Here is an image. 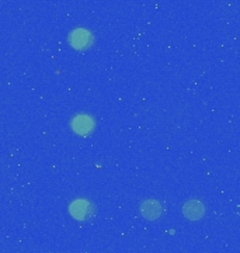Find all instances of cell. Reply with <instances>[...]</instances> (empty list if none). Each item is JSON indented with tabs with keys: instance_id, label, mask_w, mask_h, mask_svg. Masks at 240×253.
<instances>
[{
	"instance_id": "4",
	"label": "cell",
	"mask_w": 240,
	"mask_h": 253,
	"mask_svg": "<svg viewBox=\"0 0 240 253\" xmlns=\"http://www.w3.org/2000/svg\"><path fill=\"white\" fill-rule=\"evenodd\" d=\"M205 208L202 206L201 201H197V200H191V201H187L183 207V214L184 217L191 219V221H197L200 218L204 217Z\"/></svg>"
},
{
	"instance_id": "2",
	"label": "cell",
	"mask_w": 240,
	"mask_h": 253,
	"mask_svg": "<svg viewBox=\"0 0 240 253\" xmlns=\"http://www.w3.org/2000/svg\"><path fill=\"white\" fill-rule=\"evenodd\" d=\"M69 42L76 49H86L93 44V34L86 28H76L69 36Z\"/></svg>"
},
{
	"instance_id": "5",
	"label": "cell",
	"mask_w": 240,
	"mask_h": 253,
	"mask_svg": "<svg viewBox=\"0 0 240 253\" xmlns=\"http://www.w3.org/2000/svg\"><path fill=\"white\" fill-rule=\"evenodd\" d=\"M141 212H142V215L146 219L155 221V219H158L161 215L163 208L160 206V203L149 200V201H143V204L141 206Z\"/></svg>"
},
{
	"instance_id": "3",
	"label": "cell",
	"mask_w": 240,
	"mask_h": 253,
	"mask_svg": "<svg viewBox=\"0 0 240 253\" xmlns=\"http://www.w3.org/2000/svg\"><path fill=\"white\" fill-rule=\"evenodd\" d=\"M72 128L78 135H87L94 128V121L86 114H80L72 120Z\"/></svg>"
},
{
	"instance_id": "1",
	"label": "cell",
	"mask_w": 240,
	"mask_h": 253,
	"mask_svg": "<svg viewBox=\"0 0 240 253\" xmlns=\"http://www.w3.org/2000/svg\"><path fill=\"white\" fill-rule=\"evenodd\" d=\"M69 211H71V215L73 218H76L79 221H86L93 215L94 207L87 200H76L71 204Z\"/></svg>"
}]
</instances>
